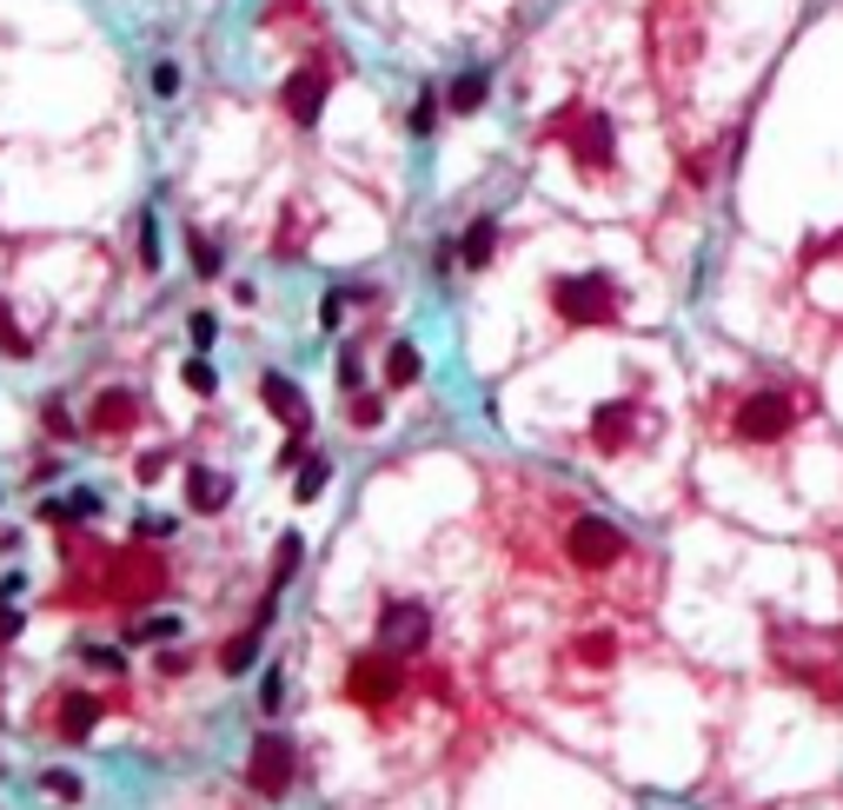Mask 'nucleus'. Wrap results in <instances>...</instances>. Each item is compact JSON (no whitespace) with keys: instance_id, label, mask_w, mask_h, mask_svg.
I'll return each instance as SVG.
<instances>
[{"instance_id":"f257e3e1","label":"nucleus","mask_w":843,"mask_h":810,"mask_svg":"<svg viewBox=\"0 0 843 810\" xmlns=\"http://www.w3.org/2000/svg\"><path fill=\"white\" fill-rule=\"evenodd\" d=\"M551 306L571 319V326H605V319L618 312V293L605 273H584V279H558L551 286Z\"/></svg>"},{"instance_id":"f03ea898","label":"nucleus","mask_w":843,"mask_h":810,"mask_svg":"<svg viewBox=\"0 0 843 810\" xmlns=\"http://www.w3.org/2000/svg\"><path fill=\"white\" fill-rule=\"evenodd\" d=\"M426 644H432L426 605H412V598L379 605V652H426Z\"/></svg>"},{"instance_id":"7ed1b4c3","label":"nucleus","mask_w":843,"mask_h":810,"mask_svg":"<svg viewBox=\"0 0 843 810\" xmlns=\"http://www.w3.org/2000/svg\"><path fill=\"white\" fill-rule=\"evenodd\" d=\"M286 784H293V745L280 731H266L246 758V790L252 797H286Z\"/></svg>"},{"instance_id":"20e7f679","label":"nucleus","mask_w":843,"mask_h":810,"mask_svg":"<svg viewBox=\"0 0 843 810\" xmlns=\"http://www.w3.org/2000/svg\"><path fill=\"white\" fill-rule=\"evenodd\" d=\"M784 432H791V398H784V392H757V398L737 405V439L771 445V439H784Z\"/></svg>"},{"instance_id":"39448f33","label":"nucleus","mask_w":843,"mask_h":810,"mask_svg":"<svg viewBox=\"0 0 843 810\" xmlns=\"http://www.w3.org/2000/svg\"><path fill=\"white\" fill-rule=\"evenodd\" d=\"M565 551H571V564H584V572H598V564H612V558L625 551V532H618L612 519H578Z\"/></svg>"},{"instance_id":"423d86ee","label":"nucleus","mask_w":843,"mask_h":810,"mask_svg":"<svg viewBox=\"0 0 843 810\" xmlns=\"http://www.w3.org/2000/svg\"><path fill=\"white\" fill-rule=\"evenodd\" d=\"M280 107H286L299 127H312V120L325 114V67H306V73H293L286 87H280Z\"/></svg>"},{"instance_id":"0eeeda50","label":"nucleus","mask_w":843,"mask_h":810,"mask_svg":"<svg viewBox=\"0 0 843 810\" xmlns=\"http://www.w3.org/2000/svg\"><path fill=\"white\" fill-rule=\"evenodd\" d=\"M260 398H266V413H280L293 432H306V426H312V405H306V392H299L286 372H260Z\"/></svg>"},{"instance_id":"6e6552de","label":"nucleus","mask_w":843,"mask_h":810,"mask_svg":"<svg viewBox=\"0 0 843 810\" xmlns=\"http://www.w3.org/2000/svg\"><path fill=\"white\" fill-rule=\"evenodd\" d=\"M353 698H359V704H385V698H399L392 652H379V658H359V665H353Z\"/></svg>"},{"instance_id":"1a4fd4ad","label":"nucleus","mask_w":843,"mask_h":810,"mask_svg":"<svg viewBox=\"0 0 843 810\" xmlns=\"http://www.w3.org/2000/svg\"><path fill=\"white\" fill-rule=\"evenodd\" d=\"M187 505H193V512H226V505H233V478L213 472V465H193V472H187Z\"/></svg>"},{"instance_id":"9d476101","label":"nucleus","mask_w":843,"mask_h":810,"mask_svg":"<svg viewBox=\"0 0 843 810\" xmlns=\"http://www.w3.org/2000/svg\"><path fill=\"white\" fill-rule=\"evenodd\" d=\"M578 159L584 167H612V127H605V114H584V133H578Z\"/></svg>"},{"instance_id":"9b49d317","label":"nucleus","mask_w":843,"mask_h":810,"mask_svg":"<svg viewBox=\"0 0 843 810\" xmlns=\"http://www.w3.org/2000/svg\"><path fill=\"white\" fill-rule=\"evenodd\" d=\"M485 87H491V73H485V67H472V73H459V80H452L446 107H452V114H478V107H485Z\"/></svg>"},{"instance_id":"f8f14e48","label":"nucleus","mask_w":843,"mask_h":810,"mask_svg":"<svg viewBox=\"0 0 843 810\" xmlns=\"http://www.w3.org/2000/svg\"><path fill=\"white\" fill-rule=\"evenodd\" d=\"M491 247H498V219H491V213H485V219H472V233H465V239H459V260H465V266H472V273H478V266H485V260H491Z\"/></svg>"},{"instance_id":"ddd939ff","label":"nucleus","mask_w":843,"mask_h":810,"mask_svg":"<svg viewBox=\"0 0 843 810\" xmlns=\"http://www.w3.org/2000/svg\"><path fill=\"white\" fill-rule=\"evenodd\" d=\"M94 724H100V698L73 691V698H67V711H60V731H67V738H87Z\"/></svg>"},{"instance_id":"4468645a","label":"nucleus","mask_w":843,"mask_h":810,"mask_svg":"<svg viewBox=\"0 0 843 810\" xmlns=\"http://www.w3.org/2000/svg\"><path fill=\"white\" fill-rule=\"evenodd\" d=\"M625 426H631V405H605V413H598V419H592V439H598V445H605V452H618V445H625V439H631V432H625Z\"/></svg>"},{"instance_id":"2eb2a0df","label":"nucleus","mask_w":843,"mask_h":810,"mask_svg":"<svg viewBox=\"0 0 843 810\" xmlns=\"http://www.w3.org/2000/svg\"><path fill=\"white\" fill-rule=\"evenodd\" d=\"M418 379V346L412 340H392V353H385V385H412Z\"/></svg>"},{"instance_id":"dca6fc26","label":"nucleus","mask_w":843,"mask_h":810,"mask_svg":"<svg viewBox=\"0 0 843 810\" xmlns=\"http://www.w3.org/2000/svg\"><path fill=\"white\" fill-rule=\"evenodd\" d=\"M219 665H226L233 678H239V671H252V665H260V624H252L246 638H233V644H226V652H219Z\"/></svg>"},{"instance_id":"f3484780","label":"nucleus","mask_w":843,"mask_h":810,"mask_svg":"<svg viewBox=\"0 0 843 810\" xmlns=\"http://www.w3.org/2000/svg\"><path fill=\"white\" fill-rule=\"evenodd\" d=\"M120 419H127V426H133V398H127V392H107V398H100V405H94V432H114V426H120Z\"/></svg>"},{"instance_id":"a211bd4d","label":"nucleus","mask_w":843,"mask_h":810,"mask_svg":"<svg viewBox=\"0 0 843 810\" xmlns=\"http://www.w3.org/2000/svg\"><path fill=\"white\" fill-rule=\"evenodd\" d=\"M299 558H306V545H299V532H286L280 551H273V585H286V579L299 572Z\"/></svg>"},{"instance_id":"6ab92c4d","label":"nucleus","mask_w":843,"mask_h":810,"mask_svg":"<svg viewBox=\"0 0 843 810\" xmlns=\"http://www.w3.org/2000/svg\"><path fill=\"white\" fill-rule=\"evenodd\" d=\"M325 478H332V465H325V458H299V485H293V492H299V499H319V492H325Z\"/></svg>"},{"instance_id":"aec40b11","label":"nucleus","mask_w":843,"mask_h":810,"mask_svg":"<svg viewBox=\"0 0 843 810\" xmlns=\"http://www.w3.org/2000/svg\"><path fill=\"white\" fill-rule=\"evenodd\" d=\"M439 127V94L426 87V94H418V107H412V133H432Z\"/></svg>"},{"instance_id":"412c9836","label":"nucleus","mask_w":843,"mask_h":810,"mask_svg":"<svg viewBox=\"0 0 843 810\" xmlns=\"http://www.w3.org/2000/svg\"><path fill=\"white\" fill-rule=\"evenodd\" d=\"M153 94H159V100H174V94H180V67H174V60H159V67H153Z\"/></svg>"},{"instance_id":"4be33fe9","label":"nucleus","mask_w":843,"mask_h":810,"mask_svg":"<svg viewBox=\"0 0 843 810\" xmlns=\"http://www.w3.org/2000/svg\"><path fill=\"white\" fill-rule=\"evenodd\" d=\"M286 704V671H266V684H260V711H280Z\"/></svg>"},{"instance_id":"5701e85b","label":"nucleus","mask_w":843,"mask_h":810,"mask_svg":"<svg viewBox=\"0 0 843 810\" xmlns=\"http://www.w3.org/2000/svg\"><path fill=\"white\" fill-rule=\"evenodd\" d=\"M187 326H193V346H200V353H206V346L219 340V319H213V312H193V319H187Z\"/></svg>"},{"instance_id":"b1692460","label":"nucleus","mask_w":843,"mask_h":810,"mask_svg":"<svg viewBox=\"0 0 843 810\" xmlns=\"http://www.w3.org/2000/svg\"><path fill=\"white\" fill-rule=\"evenodd\" d=\"M340 319H346V299H340V293H325V299H319V326H325V333H340Z\"/></svg>"},{"instance_id":"393cba45","label":"nucleus","mask_w":843,"mask_h":810,"mask_svg":"<svg viewBox=\"0 0 843 810\" xmlns=\"http://www.w3.org/2000/svg\"><path fill=\"white\" fill-rule=\"evenodd\" d=\"M187 385H193V392L206 398V392H213L219 379H213V366H206V359H187Z\"/></svg>"},{"instance_id":"a878e982","label":"nucleus","mask_w":843,"mask_h":810,"mask_svg":"<svg viewBox=\"0 0 843 810\" xmlns=\"http://www.w3.org/2000/svg\"><path fill=\"white\" fill-rule=\"evenodd\" d=\"M40 784H47V790H54V797H80V777H73V771H47V777H40Z\"/></svg>"},{"instance_id":"bb28decb","label":"nucleus","mask_w":843,"mask_h":810,"mask_svg":"<svg viewBox=\"0 0 843 810\" xmlns=\"http://www.w3.org/2000/svg\"><path fill=\"white\" fill-rule=\"evenodd\" d=\"M140 260H146V266H159V226H153V219L140 226Z\"/></svg>"},{"instance_id":"cd10ccee","label":"nucleus","mask_w":843,"mask_h":810,"mask_svg":"<svg viewBox=\"0 0 843 810\" xmlns=\"http://www.w3.org/2000/svg\"><path fill=\"white\" fill-rule=\"evenodd\" d=\"M193 266L200 273H219V247H213V239H193Z\"/></svg>"},{"instance_id":"c85d7f7f","label":"nucleus","mask_w":843,"mask_h":810,"mask_svg":"<svg viewBox=\"0 0 843 810\" xmlns=\"http://www.w3.org/2000/svg\"><path fill=\"white\" fill-rule=\"evenodd\" d=\"M174 631H180V618H146L133 638H174Z\"/></svg>"},{"instance_id":"c756f323","label":"nucleus","mask_w":843,"mask_h":810,"mask_svg":"<svg viewBox=\"0 0 843 810\" xmlns=\"http://www.w3.org/2000/svg\"><path fill=\"white\" fill-rule=\"evenodd\" d=\"M21 631V611H14V598H0V638H14Z\"/></svg>"},{"instance_id":"7c9ffc66","label":"nucleus","mask_w":843,"mask_h":810,"mask_svg":"<svg viewBox=\"0 0 843 810\" xmlns=\"http://www.w3.org/2000/svg\"><path fill=\"white\" fill-rule=\"evenodd\" d=\"M299 458H306V439H299V432H293V439H286V445H280V465H299Z\"/></svg>"}]
</instances>
